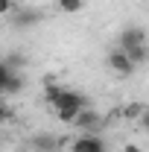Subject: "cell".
Here are the masks:
<instances>
[{
	"mask_svg": "<svg viewBox=\"0 0 149 152\" xmlns=\"http://www.w3.org/2000/svg\"><path fill=\"white\" fill-rule=\"evenodd\" d=\"M79 111H82V108H76V105H61V108H53V114H56L58 123H73Z\"/></svg>",
	"mask_w": 149,
	"mask_h": 152,
	"instance_id": "9c48e42d",
	"label": "cell"
},
{
	"mask_svg": "<svg viewBox=\"0 0 149 152\" xmlns=\"http://www.w3.org/2000/svg\"><path fill=\"white\" fill-rule=\"evenodd\" d=\"M15 6H18V0H0V18H6Z\"/></svg>",
	"mask_w": 149,
	"mask_h": 152,
	"instance_id": "4fadbf2b",
	"label": "cell"
},
{
	"mask_svg": "<svg viewBox=\"0 0 149 152\" xmlns=\"http://www.w3.org/2000/svg\"><path fill=\"white\" fill-rule=\"evenodd\" d=\"M23 88H26V79H23V73H20V70H9V76H6V85H3V96H18Z\"/></svg>",
	"mask_w": 149,
	"mask_h": 152,
	"instance_id": "52a82bcc",
	"label": "cell"
},
{
	"mask_svg": "<svg viewBox=\"0 0 149 152\" xmlns=\"http://www.w3.org/2000/svg\"><path fill=\"white\" fill-rule=\"evenodd\" d=\"M108 143L102 140V134H79L67 143V152H105Z\"/></svg>",
	"mask_w": 149,
	"mask_h": 152,
	"instance_id": "277c9868",
	"label": "cell"
},
{
	"mask_svg": "<svg viewBox=\"0 0 149 152\" xmlns=\"http://www.w3.org/2000/svg\"><path fill=\"white\" fill-rule=\"evenodd\" d=\"M143 114H146V105H143V102H131V105L123 108V117H126V120H140Z\"/></svg>",
	"mask_w": 149,
	"mask_h": 152,
	"instance_id": "8fae6325",
	"label": "cell"
},
{
	"mask_svg": "<svg viewBox=\"0 0 149 152\" xmlns=\"http://www.w3.org/2000/svg\"><path fill=\"white\" fill-rule=\"evenodd\" d=\"M58 12H64V15H76V12H82L85 9V0H56Z\"/></svg>",
	"mask_w": 149,
	"mask_h": 152,
	"instance_id": "30bf717a",
	"label": "cell"
},
{
	"mask_svg": "<svg viewBox=\"0 0 149 152\" xmlns=\"http://www.w3.org/2000/svg\"><path fill=\"white\" fill-rule=\"evenodd\" d=\"M3 64H6V67H9V70H20V67H23V64H26V58L20 56V53H12V56L6 58V61H3Z\"/></svg>",
	"mask_w": 149,
	"mask_h": 152,
	"instance_id": "7c38bea8",
	"label": "cell"
},
{
	"mask_svg": "<svg viewBox=\"0 0 149 152\" xmlns=\"http://www.w3.org/2000/svg\"><path fill=\"white\" fill-rule=\"evenodd\" d=\"M6 18H9V23H12L15 29H29V26H35L38 20H41V12H35V9L20 6V3H18V6L6 15Z\"/></svg>",
	"mask_w": 149,
	"mask_h": 152,
	"instance_id": "3957f363",
	"label": "cell"
},
{
	"mask_svg": "<svg viewBox=\"0 0 149 152\" xmlns=\"http://www.w3.org/2000/svg\"><path fill=\"white\" fill-rule=\"evenodd\" d=\"M12 117H15V111H12L6 102H0V123H6V120H12Z\"/></svg>",
	"mask_w": 149,
	"mask_h": 152,
	"instance_id": "5bb4252c",
	"label": "cell"
},
{
	"mask_svg": "<svg viewBox=\"0 0 149 152\" xmlns=\"http://www.w3.org/2000/svg\"><path fill=\"white\" fill-rule=\"evenodd\" d=\"M126 152H143V149H140L137 143H126Z\"/></svg>",
	"mask_w": 149,
	"mask_h": 152,
	"instance_id": "9a60e30c",
	"label": "cell"
},
{
	"mask_svg": "<svg viewBox=\"0 0 149 152\" xmlns=\"http://www.w3.org/2000/svg\"><path fill=\"white\" fill-rule=\"evenodd\" d=\"M26 143H29V149H32V152H58V149H64L70 140H67V137H58V134H50V132H47V134H32Z\"/></svg>",
	"mask_w": 149,
	"mask_h": 152,
	"instance_id": "7a4b0ae2",
	"label": "cell"
},
{
	"mask_svg": "<svg viewBox=\"0 0 149 152\" xmlns=\"http://www.w3.org/2000/svg\"><path fill=\"white\" fill-rule=\"evenodd\" d=\"M137 44H146V32L140 26H126L120 32V50H129V47H137Z\"/></svg>",
	"mask_w": 149,
	"mask_h": 152,
	"instance_id": "8992f818",
	"label": "cell"
},
{
	"mask_svg": "<svg viewBox=\"0 0 149 152\" xmlns=\"http://www.w3.org/2000/svg\"><path fill=\"white\" fill-rule=\"evenodd\" d=\"M0 96H3V94H0Z\"/></svg>",
	"mask_w": 149,
	"mask_h": 152,
	"instance_id": "2e32d148",
	"label": "cell"
},
{
	"mask_svg": "<svg viewBox=\"0 0 149 152\" xmlns=\"http://www.w3.org/2000/svg\"><path fill=\"white\" fill-rule=\"evenodd\" d=\"M73 126H76L82 134H99L105 126H108V123H105V117H102L99 111H93L91 105H88V108H82V111L76 114Z\"/></svg>",
	"mask_w": 149,
	"mask_h": 152,
	"instance_id": "6da1fadb",
	"label": "cell"
},
{
	"mask_svg": "<svg viewBox=\"0 0 149 152\" xmlns=\"http://www.w3.org/2000/svg\"><path fill=\"white\" fill-rule=\"evenodd\" d=\"M126 56H129V61L134 64V67H140V64H146L149 61V50L146 44H137V47H129V50H123Z\"/></svg>",
	"mask_w": 149,
	"mask_h": 152,
	"instance_id": "ba28073f",
	"label": "cell"
},
{
	"mask_svg": "<svg viewBox=\"0 0 149 152\" xmlns=\"http://www.w3.org/2000/svg\"><path fill=\"white\" fill-rule=\"evenodd\" d=\"M105 61H108V67H111L114 73H120V76H131L134 70H137V67H134V64L129 61V56H126V53H123L120 47H117V50H111Z\"/></svg>",
	"mask_w": 149,
	"mask_h": 152,
	"instance_id": "5b68a950",
	"label": "cell"
}]
</instances>
